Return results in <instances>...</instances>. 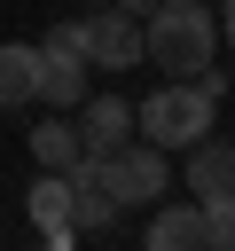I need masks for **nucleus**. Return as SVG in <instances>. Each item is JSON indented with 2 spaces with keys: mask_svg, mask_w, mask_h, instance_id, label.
<instances>
[{
  "mask_svg": "<svg viewBox=\"0 0 235 251\" xmlns=\"http://www.w3.org/2000/svg\"><path fill=\"white\" fill-rule=\"evenodd\" d=\"M212 47H219V16L204 0H157L141 16V63H157L164 78L212 71Z\"/></svg>",
  "mask_w": 235,
  "mask_h": 251,
  "instance_id": "1",
  "label": "nucleus"
},
{
  "mask_svg": "<svg viewBox=\"0 0 235 251\" xmlns=\"http://www.w3.org/2000/svg\"><path fill=\"white\" fill-rule=\"evenodd\" d=\"M133 133L149 141V149H196L204 133H212V94L196 86V78H164L157 94H141L133 102Z\"/></svg>",
  "mask_w": 235,
  "mask_h": 251,
  "instance_id": "2",
  "label": "nucleus"
},
{
  "mask_svg": "<svg viewBox=\"0 0 235 251\" xmlns=\"http://www.w3.org/2000/svg\"><path fill=\"white\" fill-rule=\"evenodd\" d=\"M78 39H86V71H133L141 63V16H125V8L78 16Z\"/></svg>",
  "mask_w": 235,
  "mask_h": 251,
  "instance_id": "3",
  "label": "nucleus"
},
{
  "mask_svg": "<svg viewBox=\"0 0 235 251\" xmlns=\"http://www.w3.org/2000/svg\"><path fill=\"white\" fill-rule=\"evenodd\" d=\"M102 165H110V188H118V204H149V196H164V188H172V165H164V149H149L141 133H133V141H118V149H102Z\"/></svg>",
  "mask_w": 235,
  "mask_h": 251,
  "instance_id": "4",
  "label": "nucleus"
},
{
  "mask_svg": "<svg viewBox=\"0 0 235 251\" xmlns=\"http://www.w3.org/2000/svg\"><path fill=\"white\" fill-rule=\"evenodd\" d=\"M63 180H70V227H110V220L125 212V204H118V188H110V165H102V157H86V149H78V165H70Z\"/></svg>",
  "mask_w": 235,
  "mask_h": 251,
  "instance_id": "5",
  "label": "nucleus"
},
{
  "mask_svg": "<svg viewBox=\"0 0 235 251\" xmlns=\"http://www.w3.org/2000/svg\"><path fill=\"white\" fill-rule=\"evenodd\" d=\"M118 141H133V102H125V94H86V102H78V149L102 157V149H118Z\"/></svg>",
  "mask_w": 235,
  "mask_h": 251,
  "instance_id": "6",
  "label": "nucleus"
},
{
  "mask_svg": "<svg viewBox=\"0 0 235 251\" xmlns=\"http://www.w3.org/2000/svg\"><path fill=\"white\" fill-rule=\"evenodd\" d=\"M188 165H180V180H188V196L196 204H212V196H235V141H196V149H180Z\"/></svg>",
  "mask_w": 235,
  "mask_h": 251,
  "instance_id": "7",
  "label": "nucleus"
},
{
  "mask_svg": "<svg viewBox=\"0 0 235 251\" xmlns=\"http://www.w3.org/2000/svg\"><path fill=\"white\" fill-rule=\"evenodd\" d=\"M24 212H31L39 235H70V180H63V173H39V180L24 188Z\"/></svg>",
  "mask_w": 235,
  "mask_h": 251,
  "instance_id": "8",
  "label": "nucleus"
},
{
  "mask_svg": "<svg viewBox=\"0 0 235 251\" xmlns=\"http://www.w3.org/2000/svg\"><path fill=\"white\" fill-rule=\"evenodd\" d=\"M141 251H204V212L196 204H164L141 235Z\"/></svg>",
  "mask_w": 235,
  "mask_h": 251,
  "instance_id": "9",
  "label": "nucleus"
},
{
  "mask_svg": "<svg viewBox=\"0 0 235 251\" xmlns=\"http://www.w3.org/2000/svg\"><path fill=\"white\" fill-rule=\"evenodd\" d=\"M31 94H39V47L0 39V110H24Z\"/></svg>",
  "mask_w": 235,
  "mask_h": 251,
  "instance_id": "10",
  "label": "nucleus"
},
{
  "mask_svg": "<svg viewBox=\"0 0 235 251\" xmlns=\"http://www.w3.org/2000/svg\"><path fill=\"white\" fill-rule=\"evenodd\" d=\"M31 102H47V110H78L86 102V63H70V55H39V94Z\"/></svg>",
  "mask_w": 235,
  "mask_h": 251,
  "instance_id": "11",
  "label": "nucleus"
},
{
  "mask_svg": "<svg viewBox=\"0 0 235 251\" xmlns=\"http://www.w3.org/2000/svg\"><path fill=\"white\" fill-rule=\"evenodd\" d=\"M24 141H31V165H39V173H70V165H78V126H70V118H39Z\"/></svg>",
  "mask_w": 235,
  "mask_h": 251,
  "instance_id": "12",
  "label": "nucleus"
},
{
  "mask_svg": "<svg viewBox=\"0 0 235 251\" xmlns=\"http://www.w3.org/2000/svg\"><path fill=\"white\" fill-rule=\"evenodd\" d=\"M196 212H204V251H235V196H212Z\"/></svg>",
  "mask_w": 235,
  "mask_h": 251,
  "instance_id": "13",
  "label": "nucleus"
},
{
  "mask_svg": "<svg viewBox=\"0 0 235 251\" xmlns=\"http://www.w3.org/2000/svg\"><path fill=\"white\" fill-rule=\"evenodd\" d=\"M219 8H227V16H219V39L235 47V0H219Z\"/></svg>",
  "mask_w": 235,
  "mask_h": 251,
  "instance_id": "14",
  "label": "nucleus"
},
{
  "mask_svg": "<svg viewBox=\"0 0 235 251\" xmlns=\"http://www.w3.org/2000/svg\"><path fill=\"white\" fill-rule=\"evenodd\" d=\"M118 8H125V16H149V8H157V0H118Z\"/></svg>",
  "mask_w": 235,
  "mask_h": 251,
  "instance_id": "15",
  "label": "nucleus"
},
{
  "mask_svg": "<svg viewBox=\"0 0 235 251\" xmlns=\"http://www.w3.org/2000/svg\"><path fill=\"white\" fill-rule=\"evenodd\" d=\"M39 251H70V243H63V235H47V243H39Z\"/></svg>",
  "mask_w": 235,
  "mask_h": 251,
  "instance_id": "16",
  "label": "nucleus"
}]
</instances>
